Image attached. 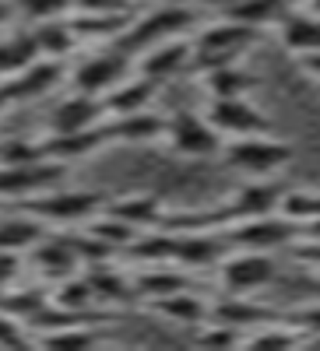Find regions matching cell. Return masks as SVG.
<instances>
[{"label": "cell", "mask_w": 320, "mask_h": 351, "mask_svg": "<svg viewBox=\"0 0 320 351\" xmlns=\"http://www.w3.org/2000/svg\"><path fill=\"white\" fill-rule=\"evenodd\" d=\"M46 236V221H39L36 215H14L8 221H0V250H14V253H28L39 239Z\"/></svg>", "instance_id": "4316f807"}, {"label": "cell", "mask_w": 320, "mask_h": 351, "mask_svg": "<svg viewBox=\"0 0 320 351\" xmlns=\"http://www.w3.org/2000/svg\"><path fill=\"white\" fill-rule=\"evenodd\" d=\"M36 60H39V43L32 36V28L0 39V81L18 74V71H25L28 64H36Z\"/></svg>", "instance_id": "83f0119b"}, {"label": "cell", "mask_w": 320, "mask_h": 351, "mask_svg": "<svg viewBox=\"0 0 320 351\" xmlns=\"http://www.w3.org/2000/svg\"><path fill=\"white\" fill-rule=\"evenodd\" d=\"M299 239H310V243H320V218H313L310 225L299 228Z\"/></svg>", "instance_id": "8d00e7d4"}, {"label": "cell", "mask_w": 320, "mask_h": 351, "mask_svg": "<svg viewBox=\"0 0 320 351\" xmlns=\"http://www.w3.org/2000/svg\"><path fill=\"white\" fill-rule=\"evenodd\" d=\"M84 278L92 281V291H95L99 302H109V306L141 302V299H137V288H134V278H130L127 271H120V267H113V260L84 267Z\"/></svg>", "instance_id": "7402d4cb"}, {"label": "cell", "mask_w": 320, "mask_h": 351, "mask_svg": "<svg viewBox=\"0 0 320 351\" xmlns=\"http://www.w3.org/2000/svg\"><path fill=\"white\" fill-rule=\"evenodd\" d=\"M148 4H162V0H148Z\"/></svg>", "instance_id": "ab89813d"}, {"label": "cell", "mask_w": 320, "mask_h": 351, "mask_svg": "<svg viewBox=\"0 0 320 351\" xmlns=\"http://www.w3.org/2000/svg\"><path fill=\"white\" fill-rule=\"evenodd\" d=\"M190 39H194V71H208L222 64H240L260 39V28L225 14L218 21L197 25Z\"/></svg>", "instance_id": "7a4b0ae2"}, {"label": "cell", "mask_w": 320, "mask_h": 351, "mask_svg": "<svg viewBox=\"0 0 320 351\" xmlns=\"http://www.w3.org/2000/svg\"><path fill=\"white\" fill-rule=\"evenodd\" d=\"M296 256L303 263H310V267L320 271V243H310V239H296Z\"/></svg>", "instance_id": "e575fe53"}, {"label": "cell", "mask_w": 320, "mask_h": 351, "mask_svg": "<svg viewBox=\"0 0 320 351\" xmlns=\"http://www.w3.org/2000/svg\"><path fill=\"white\" fill-rule=\"evenodd\" d=\"M67 165L43 158V162H28V165H0V200H28L43 190H53L64 180Z\"/></svg>", "instance_id": "30bf717a"}, {"label": "cell", "mask_w": 320, "mask_h": 351, "mask_svg": "<svg viewBox=\"0 0 320 351\" xmlns=\"http://www.w3.org/2000/svg\"><path fill=\"white\" fill-rule=\"evenodd\" d=\"M32 36L39 43V56H49V60H64V56H71L81 46L74 25H71V14L67 18H53V21H39L32 28Z\"/></svg>", "instance_id": "484cf974"}, {"label": "cell", "mask_w": 320, "mask_h": 351, "mask_svg": "<svg viewBox=\"0 0 320 351\" xmlns=\"http://www.w3.org/2000/svg\"><path fill=\"white\" fill-rule=\"evenodd\" d=\"M102 211L120 218L124 225L137 228V232H148V228H159L165 221V208L155 193H124V197H113L102 204Z\"/></svg>", "instance_id": "9a60e30c"}, {"label": "cell", "mask_w": 320, "mask_h": 351, "mask_svg": "<svg viewBox=\"0 0 320 351\" xmlns=\"http://www.w3.org/2000/svg\"><path fill=\"white\" fill-rule=\"evenodd\" d=\"M201 25L197 11L190 4H180V0H162V4H152L148 11L130 14V21L124 25L120 39L113 46H120L124 53L137 56L155 43L165 39H180V36H194V28Z\"/></svg>", "instance_id": "6da1fadb"}, {"label": "cell", "mask_w": 320, "mask_h": 351, "mask_svg": "<svg viewBox=\"0 0 320 351\" xmlns=\"http://www.w3.org/2000/svg\"><path fill=\"white\" fill-rule=\"evenodd\" d=\"M148 309L169 324H180V327H201L205 319L212 316V299L197 295V291L183 288V291H172V295H159L148 299Z\"/></svg>", "instance_id": "ac0fdd59"}, {"label": "cell", "mask_w": 320, "mask_h": 351, "mask_svg": "<svg viewBox=\"0 0 320 351\" xmlns=\"http://www.w3.org/2000/svg\"><path fill=\"white\" fill-rule=\"evenodd\" d=\"M81 14H134V0H74Z\"/></svg>", "instance_id": "d6a6232c"}, {"label": "cell", "mask_w": 320, "mask_h": 351, "mask_svg": "<svg viewBox=\"0 0 320 351\" xmlns=\"http://www.w3.org/2000/svg\"><path fill=\"white\" fill-rule=\"evenodd\" d=\"M296 148L288 141H278L268 134H250V137H232L222 144V162L232 169L247 176V180H268V176L282 172L288 162H293Z\"/></svg>", "instance_id": "3957f363"}, {"label": "cell", "mask_w": 320, "mask_h": 351, "mask_svg": "<svg viewBox=\"0 0 320 351\" xmlns=\"http://www.w3.org/2000/svg\"><path fill=\"white\" fill-rule=\"evenodd\" d=\"M278 215L299 228L310 225L313 218H320V190H285L278 200Z\"/></svg>", "instance_id": "f1b7e54d"}, {"label": "cell", "mask_w": 320, "mask_h": 351, "mask_svg": "<svg viewBox=\"0 0 320 351\" xmlns=\"http://www.w3.org/2000/svg\"><path fill=\"white\" fill-rule=\"evenodd\" d=\"M162 144H165L172 155H180V158H218L225 137L208 123L205 112H197V109H180V112L165 116Z\"/></svg>", "instance_id": "277c9868"}, {"label": "cell", "mask_w": 320, "mask_h": 351, "mask_svg": "<svg viewBox=\"0 0 320 351\" xmlns=\"http://www.w3.org/2000/svg\"><path fill=\"white\" fill-rule=\"evenodd\" d=\"M134 67V56L124 53L120 46H99L95 53H89L84 60H78V67L67 74L74 92H89V95H106L109 88H116Z\"/></svg>", "instance_id": "52a82bcc"}, {"label": "cell", "mask_w": 320, "mask_h": 351, "mask_svg": "<svg viewBox=\"0 0 320 351\" xmlns=\"http://www.w3.org/2000/svg\"><path fill=\"white\" fill-rule=\"evenodd\" d=\"M278 39L293 56L320 53V14L317 11H288L278 25Z\"/></svg>", "instance_id": "603a6c76"}, {"label": "cell", "mask_w": 320, "mask_h": 351, "mask_svg": "<svg viewBox=\"0 0 320 351\" xmlns=\"http://www.w3.org/2000/svg\"><path fill=\"white\" fill-rule=\"evenodd\" d=\"M134 67L137 74H144L155 84H165L183 71H194V39L190 36H180V39H165V43H155L144 53L134 56Z\"/></svg>", "instance_id": "8fae6325"}, {"label": "cell", "mask_w": 320, "mask_h": 351, "mask_svg": "<svg viewBox=\"0 0 320 351\" xmlns=\"http://www.w3.org/2000/svg\"><path fill=\"white\" fill-rule=\"evenodd\" d=\"M155 81H148L144 74H127L116 88H109V92L102 95V109H106V120L109 116H127V112H141V109H152V99L159 95Z\"/></svg>", "instance_id": "e0dca14e"}, {"label": "cell", "mask_w": 320, "mask_h": 351, "mask_svg": "<svg viewBox=\"0 0 320 351\" xmlns=\"http://www.w3.org/2000/svg\"><path fill=\"white\" fill-rule=\"evenodd\" d=\"M106 134H109V144H155L165 134V116H159L152 109L127 112V116H109Z\"/></svg>", "instance_id": "2e32d148"}, {"label": "cell", "mask_w": 320, "mask_h": 351, "mask_svg": "<svg viewBox=\"0 0 320 351\" xmlns=\"http://www.w3.org/2000/svg\"><path fill=\"white\" fill-rule=\"evenodd\" d=\"M49 306L67 313V316H92V309L99 306V299H95V291H92V281L84 278V271H74V274H67L60 281H53Z\"/></svg>", "instance_id": "cb8c5ba5"}, {"label": "cell", "mask_w": 320, "mask_h": 351, "mask_svg": "<svg viewBox=\"0 0 320 351\" xmlns=\"http://www.w3.org/2000/svg\"><path fill=\"white\" fill-rule=\"evenodd\" d=\"M208 116V123L225 137H250V134H268L271 120L264 109H257L250 99H208V106L201 109Z\"/></svg>", "instance_id": "9c48e42d"}, {"label": "cell", "mask_w": 320, "mask_h": 351, "mask_svg": "<svg viewBox=\"0 0 320 351\" xmlns=\"http://www.w3.org/2000/svg\"><path fill=\"white\" fill-rule=\"evenodd\" d=\"M11 4H14V14L28 18L32 25L74 14V0H11Z\"/></svg>", "instance_id": "f546056e"}, {"label": "cell", "mask_w": 320, "mask_h": 351, "mask_svg": "<svg viewBox=\"0 0 320 351\" xmlns=\"http://www.w3.org/2000/svg\"><path fill=\"white\" fill-rule=\"evenodd\" d=\"M99 123H106V109H102V99L89 92H71L49 112V134H78V130H92Z\"/></svg>", "instance_id": "4fadbf2b"}, {"label": "cell", "mask_w": 320, "mask_h": 351, "mask_svg": "<svg viewBox=\"0 0 320 351\" xmlns=\"http://www.w3.org/2000/svg\"><path fill=\"white\" fill-rule=\"evenodd\" d=\"M278 313L268 309V306H260L253 302L250 295H225L222 299H212V316L208 319H218V324H229V327H236V330H253L260 324H268V319H275Z\"/></svg>", "instance_id": "44dd1931"}, {"label": "cell", "mask_w": 320, "mask_h": 351, "mask_svg": "<svg viewBox=\"0 0 320 351\" xmlns=\"http://www.w3.org/2000/svg\"><path fill=\"white\" fill-rule=\"evenodd\" d=\"M32 344L39 348H92L99 344V324L92 319H67L56 327L32 330Z\"/></svg>", "instance_id": "d4e9b609"}, {"label": "cell", "mask_w": 320, "mask_h": 351, "mask_svg": "<svg viewBox=\"0 0 320 351\" xmlns=\"http://www.w3.org/2000/svg\"><path fill=\"white\" fill-rule=\"evenodd\" d=\"M106 197L95 190H43L36 197L21 200V211L36 215L46 225H81L102 211Z\"/></svg>", "instance_id": "5b68a950"}, {"label": "cell", "mask_w": 320, "mask_h": 351, "mask_svg": "<svg viewBox=\"0 0 320 351\" xmlns=\"http://www.w3.org/2000/svg\"><path fill=\"white\" fill-rule=\"evenodd\" d=\"M11 14H14V4H11V0H0V25H8Z\"/></svg>", "instance_id": "74e56055"}, {"label": "cell", "mask_w": 320, "mask_h": 351, "mask_svg": "<svg viewBox=\"0 0 320 351\" xmlns=\"http://www.w3.org/2000/svg\"><path fill=\"white\" fill-rule=\"evenodd\" d=\"M296 60H299L303 74H306L310 81H317V84H320V53H306V56H296Z\"/></svg>", "instance_id": "d590c367"}, {"label": "cell", "mask_w": 320, "mask_h": 351, "mask_svg": "<svg viewBox=\"0 0 320 351\" xmlns=\"http://www.w3.org/2000/svg\"><path fill=\"white\" fill-rule=\"evenodd\" d=\"M222 236L229 243V250H275L285 243H296L299 239V225H293L288 218H282L278 211L271 215H260V218H247L222 228Z\"/></svg>", "instance_id": "ba28073f"}, {"label": "cell", "mask_w": 320, "mask_h": 351, "mask_svg": "<svg viewBox=\"0 0 320 351\" xmlns=\"http://www.w3.org/2000/svg\"><path fill=\"white\" fill-rule=\"evenodd\" d=\"M43 137L39 141H28V137H11V141H0V165H28V162H43Z\"/></svg>", "instance_id": "4dcf8cb0"}, {"label": "cell", "mask_w": 320, "mask_h": 351, "mask_svg": "<svg viewBox=\"0 0 320 351\" xmlns=\"http://www.w3.org/2000/svg\"><path fill=\"white\" fill-rule=\"evenodd\" d=\"M282 193H285V186L275 183V176H268V180H250V183H243L225 204H218L222 225L229 228V225H236V221H247V218H260V215L278 211Z\"/></svg>", "instance_id": "7c38bea8"}, {"label": "cell", "mask_w": 320, "mask_h": 351, "mask_svg": "<svg viewBox=\"0 0 320 351\" xmlns=\"http://www.w3.org/2000/svg\"><path fill=\"white\" fill-rule=\"evenodd\" d=\"M106 144H109V134H106V123H99L92 130H78V134H46L43 137V152L53 162L71 165L78 158H89V155L102 152Z\"/></svg>", "instance_id": "5bb4252c"}, {"label": "cell", "mask_w": 320, "mask_h": 351, "mask_svg": "<svg viewBox=\"0 0 320 351\" xmlns=\"http://www.w3.org/2000/svg\"><path fill=\"white\" fill-rule=\"evenodd\" d=\"M28 344H32V330L0 306V348H28Z\"/></svg>", "instance_id": "1f68e13d"}, {"label": "cell", "mask_w": 320, "mask_h": 351, "mask_svg": "<svg viewBox=\"0 0 320 351\" xmlns=\"http://www.w3.org/2000/svg\"><path fill=\"white\" fill-rule=\"evenodd\" d=\"M28 256H32L36 271L46 281H60V278H67V274H74L81 267V260H78V253H74V246L67 239V232L64 236H43L32 250H28Z\"/></svg>", "instance_id": "d6986e66"}, {"label": "cell", "mask_w": 320, "mask_h": 351, "mask_svg": "<svg viewBox=\"0 0 320 351\" xmlns=\"http://www.w3.org/2000/svg\"><path fill=\"white\" fill-rule=\"evenodd\" d=\"M215 271L222 291H229V295H253L278 278V267L268 250H229Z\"/></svg>", "instance_id": "8992f818"}, {"label": "cell", "mask_w": 320, "mask_h": 351, "mask_svg": "<svg viewBox=\"0 0 320 351\" xmlns=\"http://www.w3.org/2000/svg\"><path fill=\"white\" fill-rule=\"evenodd\" d=\"M310 11H317V14H320V0H310Z\"/></svg>", "instance_id": "f35d334b"}, {"label": "cell", "mask_w": 320, "mask_h": 351, "mask_svg": "<svg viewBox=\"0 0 320 351\" xmlns=\"http://www.w3.org/2000/svg\"><path fill=\"white\" fill-rule=\"evenodd\" d=\"M260 77L250 74L243 64H222L201 71V88L208 92V99H250L257 92Z\"/></svg>", "instance_id": "ffe728a7"}, {"label": "cell", "mask_w": 320, "mask_h": 351, "mask_svg": "<svg viewBox=\"0 0 320 351\" xmlns=\"http://www.w3.org/2000/svg\"><path fill=\"white\" fill-rule=\"evenodd\" d=\"M21 274V253L14 250H0V291H8Z\"/></svg>", "instance_id": "836d02e7"}]
</instances>
